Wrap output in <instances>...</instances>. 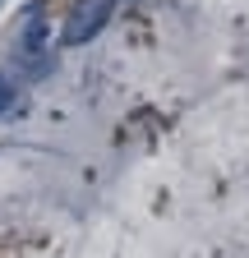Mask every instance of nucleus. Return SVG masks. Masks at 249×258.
<instances>
[{"instance_id": "nucleus-1", "label": "nucleus", "mask_w": 249, "mask_h": 258, "mask_svg": "<svg viewBox=\"0 0 249 258\" xmlns=\"http://www.w3.org/2000/svg\"><path fill=\"white\" fill-rule=\"evenodd\" d=\"M14 55H19L33 74L46 70V60H51V28H46L42 10L28 14V23H23V32H19V42H14Z\"/></svg>"}, {"instance_id": "nucleus-2", "label": "nucleus", "mask_w": 249, "mask_h": 258, "mask_svg": "<svg viewBox=\"0 0 249 258\" xmlns=\"http://www.w3.org/2000/svg\"><path fill=\"white\" fill-rule=\"evenodd\" d=\"M106 19H111V0H79V5L70 10V19H65V46H83L88 37H97V32L106 28Z\"/></svg>"}, {"instance_id": "nucleus-3", "label": "nucleus", "mask_w": 249, "mask_h": 258, "mask_svg": "<svg viewBox=\"0 0 249 258\" xmlns=\"http://www.w3.org/2000/svg\"><path fill=\"white\" fill-rule=\"evenodd\" d=\"M14 106H19V88H14L10 74H0V115H10Z\"/></svg>"}]
</instances>
